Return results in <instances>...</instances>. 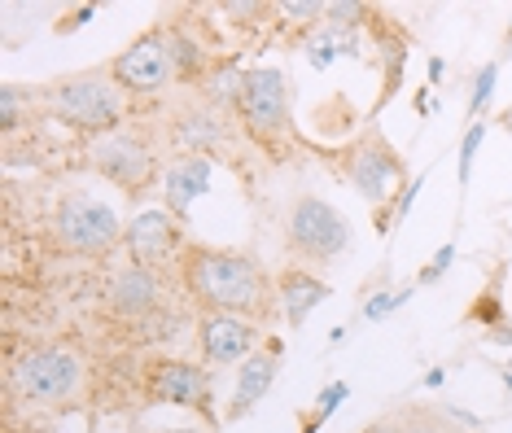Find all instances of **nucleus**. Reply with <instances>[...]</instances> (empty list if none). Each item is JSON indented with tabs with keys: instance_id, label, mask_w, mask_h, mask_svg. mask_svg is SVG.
Segmentation results:
<instances>
[{
	"instance_id": "12",
	"label": "nucleus",
	"mask_w": 512,
	"mask_h": 433,
	"mask_svg": "<svg viewBox=\"0 0 512 433\" xmlns=\"http://www.w3.org/2000/svg\"><path fill=\"white\" fill-rule=\"evenodd\" d=\"M123 245H127V254H132V263H145V267H154V272H158V263L180 259V254L189 250V241H184V232H180V219L171 215V210H141V215L127 224Z\"/></svg>"
},
{
	"instance_id": "27",
	"label": "nucleus",
	"mask_w": 512,
	"mask_h": 433,
	"mask_svg": "<svg viewBox=\"0 0 512 433\" xmlns=\"http://www.w3.org/2000/svg\"><path fill=\"white\" fill-rule=\"evenodd\" d=\"M442 381H447V372H442V368H429V372H425V385H429V390H438Z\"/></svg>"
},
{
	"instance_id": "21",
	"label": "nucleus",
	"mask_w": 512,
	"mask_h": 433,
	"mask_svg": "<svg viewBox=\"0 0 512 433\" xmlns=\"http://www.w3.org/2000/svg\"><path fill=\"white\" fill-rule=\"evenodd\" d=\"M482 140H486V123H473L469 132H464V140H460V184H469L473 158H477V149H482Z\"/></svg>"
},
{
	"instance_id": "15",
	"label": "nucleus",
	"mask_w": 512,
	"mask_h": 433,
	"mask_svg": "<svg viewBox=\"0 0 512 433\" xmlns=\"http://www.w3.org/2000/svg\"><path fill=\"white\" fill-rule=\"evenodd\" d=\"M211 184V158L202 154H184L180 162H171V171L162 175V197H167V210L176 219L189 215V206L206 193Z\"/></svg>"
},
{
	"instance_id": "25",
	"label": "nucleus",
	"mask_w": 512,
	"mask_h": 433,
	"mask_svg": "<svg viewBox=\"0 0 512 433\" xmlns=\"http://www.w3.org/2000/svg\"><path fill=\"white\" fill-rule=\"evenodd\" d=\"M333 49H337V44H333V35H320V40L316 44H311V66H316V70H329V62H333Z\"/></svg>"
},
{
	"instance_id": "16",
	"label": "nucleus",
	"mask_w": 512,
	"mask_h": 433,
	"mask_svg": "<svg viewBox=\"0 0 512 433\" xmlns=\"http://www.w3.org/2000/svg\"><path fill=\"white\" fill-rule=\"evenodd\" d=\"M324 298H329V285L320 276H311V267H285L276 276V307L285 311L289 324H302Z\"/></svg>"
},
{
	"instance_id": "9",
	"label": "nucleus",
	"mask_w": 512,
	"mask_h": 433,
	"mask_svg": "<svg viewBox=\"0 0 512 433\" xmlns=\"http://www.w3.org/2000/svg\"><path fill=\"white\" fill-rule=\"evenodd\" d=\"M92 167L101 171V180H110L114 189H123L127 197H141L158 175V158L141 136L110 132L92 145Z\"/></svg>"
},
{
	"instance_id": "13",
	"label": "nucleus",
	"mask_w": 512,
	"mask_h": 433,
	"mask_svg": "<svg viewBox=\"0 0 512 433\" xmlns=\"http://www.w3.org/2000/svg\"><path fill=\"white\" fill-rule=\"evenodd\" d=\"M158 298H162L158 272L145 263L119 267L106 285V307L119 315V320H145L149 311H158Z\"/></svg>"
},
{
	"instance_id": "19",
	"label": "nucleus",
	"mask_w": 512,
	"mask_h": 433,
	"mask_svg": "<svg viewBox=\"0 0 512 433\" xmlns=\"http://www.w3.org/2000/svg\"><path fill=\"white\" fill-rule=\"evenodd\" d=\"M346 394H351V385H346V381H329V385H324L320 399H316V416L307 420V433H316V429L324 425V420H329V416L337 412V403H346Z\"/></svg>"
},
{
	"instance_id": "7",
	"label": "nucleus",
	"mask_w": 512,
	"mask_h": 433,
	"mask_svg": "<svg viewBox=\"0 0 512 433\" xmlns=\"http://www.w3.org/2000/svg\"><path fill=\"white\" fill-rule=\"evenodd\" d=\"M110 79L123 92H132V97H158L171 79H180L176 57H171V44H167V31L158 27V31L136 35V40L110 62Z\"/></svg>"
},
{
	"instance_id": "6",
	"label": "nucleus",
	"mask_w": 512,
	"mask_h": 433,
	"mask_svg": "<svg viewBox=\"0 0 512 433\" xmlns=\"http://www.w3.org/2000/svg\"><path fill=\"white\" fill-rule=\"evenodd\" d=\"M53 237L62 250L84 254V259H106L114 245H123V224L119 215L88 193H66L53 210Z\"/></svg>"
},
{
	"instance_id": "26",
	"label": "nucleus",
	"mask_w": 512,
	"mask_h": 433,
	"mask_svg": "<svg viewBox=\"0 0 512 433\" xmlns=\"http://www.w3.org/2000/svg\"><path fill=\"white\" fill-rule=\"evenodd\" d=\"M97 14V5H84V9H75V14H66L62 22H57V31H75V27H84V22Z\"/></svg>"
},
{
	"instance_id": "2",
	"label": "nucleus",
	"mask_w": 512,
	"mask_h": 433,
	"mask_svg": "<svg viewBox=\"0 0 512 433\" xmlns=\"http://www.w3.org/2000/svg\"><path fill=\"white\" fill-rule=\"evenodd\" d=\"M40 101L53 119L71 123L79 132L110 136L123 123V97H119V84L110 79V70L106 75L101 70H84V75H66L57 84H44Z\"/></svg>"
},
{
	"instance_id": "10",
	"label": "nucleus",
	"mask_w": 512,
	"mask_h": 433,
	"mask_svg": "<svg viewBox=\"0 0 512 433\" xmlns=\"http://www.w3.org/2000/svg\"><path fill=\"white\" fill-rule=\"evenodd\" d=\"M145 394L154 403L189 407V412H206V416H211V403H215L211 372L202 364H189V359H158V364H149Z\"/></svg>"
},
{
	"instance_id": "14",
	"label": "nucleus",
	"mask_w": 512,
	"mask_h": 433,
	"mask_svg": "<svg viewBox=\"0 0 512 433\" xmlns=\"http://www.w3.org/2000/svg\"><path fill=\"white\" fill-rule=\"evenodd\" d=\"M281 337H272L267 346H259L254 355L241 364V377H237V390H232V403H228V420H241L250 416L254 407H259L267 399V390L276 385V368H281Z\"/></svg>"
},
{
	"instance_id": "3",
	"label": "nucleus",
	"mask_w": 512,
	"mask_h": 433,
	"mask_svg": "<svg viewBox=\"0 0 512 433\" xmlns=\"http://www.w3.org/2000/svg\"><path fill=\"white\" fill-rule=\"evenodd\" d=\"M237 119L250 140L263 149H281L294 132V114H289V79L276 66H250L241 70V92H237Z\"/></svg>"
},
{
	"instance_id": "23",
	"label": "nucleus",
	"mask_w": 512,
	"mask_h": 433,
	"mask_svg": "<svg viewBox=\"0 0 512 433\" xmlns=\"http://www.w3.org/2000/svg\"><path fill=\"white\" fill-rule=\"evenodd\" d=\"M451 263H456V245H442V250L434 254V263H429V267H425V272H421V276H416V285H434V280H438L442 272H447V267H451Z\"/></svg>"
},
{
	"instance_id": "8",
	"label": "nucleus",
	"mask_w": 512,
	"mask_h": 433,
	"mask_svg": "<svg viewBox=\"0 0 512 433\" xmlns=\"http://www.w3.org/2000/svg\"><path fill=\"white\" fill-rule=\"evenodd\" d=\"M346 180H351V189L364 197V202H372V210L390 206L394 189L403 184V158L394 154V145L386 136L368 132L359 136L351 149H346Z\"/></svg>"
},
{
	"instance_id": "20",
	"label": "nucleus",
	"mask_w": 512,
	"mask_h": 433,
	"mask_svg": "<svg viewBox=\"0 0 512 433\" xmlns=\"http://www.w3.org/2000/svg\"><path fill=\"white\" fill-rule=\"evenodd\" d=\"M495 79H499V66H495V62L477 70V79H473V101H469V114H482L486 105H491V97H495Z\"/></svg>"
},
{
	"instance_id": "17",
	"label": "nucleus",
	"mask_w": 512,
	"mask_h": 433,
	"mask_svg": "<svg viewBox=\"0 0 512 433\" xmlns=\"http://www.w3.org/2000/svg\"><path fill=\"white\" fill-rule=\"evenodd\" d=\"M176 140H180V149H189V154L211 158L215 149L228 140V127L215 114V105L202 101V105H189V110L176 114Z\"/></svg>"
},
{
	"instance_id": "5",
	"label": "nucleus",
	"mask_w": 512,
	"mask_h": 433,
	"mask_svg": "<svg viewBox=\"0 0 512 433\" xmlns=\"http://www.w3.org/2000/svg\"><path fill=\"white\" fill-rule=\"evenodd\" d=\"M9 390L22 403L36 407H66L84 390V364L66 346H36L9 368Z\"/></svg>"
},
{
	"instance_id": "11",
	"label": "nucleus",
	"mask_w": 512,
	"mask_h": 433,
	"mask_svg": "<svg viewBox=\"0 0 512 433\" xmlns=\"http://www.w3.org/2000/svg\"><path fill=\"white\" fill-rule=\"evenodd\" d=\"M259 324L246 315H224V311H202L197 320V350L206 364L228 368V364H246L259 350Z\"/></svg>"
},
{
	"instance_id": "18",
	"label": "nucleus",
	"mask_w": 512,
	"mask_h": 433,
	"mask_svg": "<svg viewBox=\"0 0 512 433\" xmlns=\"http://www.w3.org/2000/svg\"><path fill=\"white\" fill-rule=\"evenodd\" d=\"M167 44H171V57H176V75H180V79L197 75V70H206V53H202V44H193L184 31L171 27V31H167Z\"/></svg>"
},
{
	"instance_id": "1",
	"label": "nucleus",
	"mask_w": 512,
	"mask_h": 433,
	"mask_svg": "<svg viewBox=\"0 0 512 433\" xmlns=\"http://www.w3.org/2000/svg\"><path fill=\"white\" fill-rule=\"evenodd\" d=\"M180 280L189 289V298L202 302V311L246 315V320L259 324L276 307L272 280L241 250H219V245L189 241V250L180 254Z\"/></svg>"
},
{
	"instance_id": "22",
	"label": "nucleus",
	"mask_w": 512,
	"mask_h": 433,
	"mask_svg": "<svg viewBox=\"0 0 512 433\" xmlns=\"http://www.w3.org/2000/svg\"><path fill=\"white\" fill-rule=\"evenodd\" d=\"M412 289H416V285L399 289V294H372V302L364 307V320H386V315H394V311H399L407 298H412Z\"/></svg>"
},
{
	"instance_id": "4",
	"label": "nucleus",
	"mask_w": 512,
	"mask_h": 433,
	"mask_svg": "<svg viewBox=\"0 0 512 433\" xmlns=\"http://www.w3.org/2000/svg\"><path fill=\"white\" fill-rule=\"evenodd\" d=\"M355 232L351 219L337 206H329L324 197L302 193L285 215V250L294 254L298 263H333L351 250Z\"/></svg>"
},
{
	"instance_id": "24",
	"label": "nucleus",
	"mask_w": 512,
	"mask_h": 433,
	"mask_svg": "<svg viewBox=\"0 0 512 433\" xmlns=\"http://www.w3.org/2000/svg\"><path fill=\"white\" fill-rule=\"evenodd\" d=\"M18 84H5L0 88V123H5V132H14L18 127Z\"/></svg>"
},
{
	"instance_id": "28",
	"label": "nucleus",
	"mask_w": 512,
	"mask_h": 433,
	"mask_svg": "<svg viewBox=\"0 0 512 433\" xmlns=\"http://www.w3.org/2000/svg\"><path fill=\"white\" fill-rule=\"evenodd\" d=\"M368 433H399V429H394V425H372Z\"/></svg>"
}]
</instances>
